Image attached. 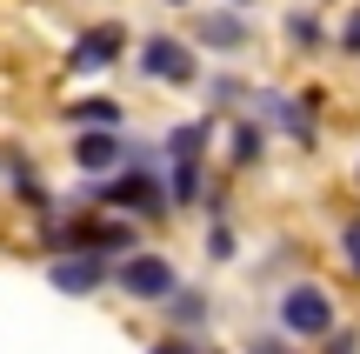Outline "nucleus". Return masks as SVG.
I'll return each mask as SVG.
<instances>
[{"mask_svg": "<svg viewBox=\"0 0 360 354\" xmlns=\"http://www.w3.org/2000/svg\"><path fill=\"white\" fill-rule=\"evenodd\" d=\"M167 7H187V0H167Z\"/></svg>", "mask_w": 360, "mask_h": 354, "instance_id": "nucleus-18", "label": "nucleus"}, {"mask_svg": "<svg viewBox=\"0 0 360 354\" xmlns=\"http://www.w3.org/2000/svg\"><path fill=\"white\" fill-rule=\"evenodd\" d=\"M260 147H267V134H260L254 120H240V127H233V160H240V167H254Z\"/></svg>", "mask_w": 360, "mask_h": 354, "instance_id": "nucleus-9", "label": "nucleus"}, {"mask_svg": "<svg viewBox=\"0 0 360 354\" xmlns=\"http://www.w3.org/2000/svg\"><path fill=\"white\" fill-rule=\"evenodd\" d=\"M281 334H294V341H327V334H340L334 294L314 288V281H294V288L281 294Z\"/></svg>", "mask_w": 360, "mask_h": 354, "instance_id": "nucleus-1", "label": "nucleus"}, {"mask_svg": "<svg viewBox=\"0 0 360 354\" xmlns=\"http://www.w3.org/2000/svg\"><path fill=\"white\" fill-rule=\"evenodd\" d=\"M247 354H294V348H281L274 334H254V348H247Z\"/></svg>", "mask_w": 360, "mask_h": 354, "instance_id": "nucleus-16", "label": "nucleus"}, {"mask_svg": "<svg viewBox=\"0 0 360 354\" xmlns=\"http://www.w3.org/2000/svg\"><path fill=\"white\" fill-rule=\"evenodd\" d=\"M200 40H214L220 53H240L247 47V20L240 13H200Z\"/></svg>", "mask_w": 360, "mask_h": 354, "instance_id": "nucleus-6", "label": "nucleus"}, {"mask_svg": "<svg viewBox=\"0 0 360 354\" xmlns=\"http://www.w3.org/2000/svg\"><path fill=\"white\" fill-rule=\"evenodd\" d=\"M340 254H347V267H354V274H360V214H354V221H347V227H340Z\"/></svg>", "mask_w": 360, "mask_h": 354, "instance_id": "nucleus-14", "label": "nucleus"}, {"mask_svg": "<svg viewBox=\"0 0 360 354\" xmlns=\"http://www.w3.org/2000/svg\"><path fill=\"white\" fill-rule=\"evenodd\" d=\"M174 160H200V147H207V120H187V127H174Z\"/></svg>", "mask_w": 360, "mask_h": 354, "instance_id": "nucleus-8", "label": "nucleus"}, {"mask_svg": "<svg viewBox=\"0 0 360 354\" xmlns=\"http://www.w3.org/2000/svg\"><path fill=\"white\" fill-rule=\"evenodd\" d=\"M141 74L147 80H174V87H180V80H193V53L180 47V40H167V34H154L141 47Z\"/></svg>", "mask_w": 360, "mask_h": 354, "instance_id": "nucleus-3", "label": "nucleus"}, {"mask_svg": "<svg viewBox=\"0 0 360 354\" xmlns=\"http://www.w3.org/2000/svg\"><path fill=\"white\" fill-rule=\"evenodd\" d=\"M174 321H180V328L207 321V301H200V294H174Z\"/></svg>", "mask_w": 360, "mask_h": 354, "instance_id": "nucleus-11", "label": "nucleus"}, {"mask_svg": "<svg viewBox=\"0 0 360 354\" xmlns=\"http://www.w3.org/2000/svg\"><path fill=\"white\" fill-rule=\"evenodd\" d=\"M47 274H53V288H60V294H94L107 281V261H101V254H67V261H53Z\"/></svg>", "mask_w": 360, "mask_h": 354, "instance_id": "nucleus-4", "label": "nucleus"}, {"mask_svg": "<svg viewBox=\"0 0 360 354\" xmlns=\"http://www.w3.org/2000/svg\"><path fill=\"white\" fill-rule=\"evenodd\" d=\"M120 40H127V34H120L114 20H107V27H94V34H87V40L74 47V67H107V61L120 53Z\"/></svg>", "mask_w": 360, "mask_h": 354, "instance_id": "nucleus-7", "label": "nucleus"}, {"mask_svg": "<svg viewBox=\"0 0 360 354\" xmlns=\"http://www.w3.org/2000/svg\"><path fill=\"white\" fill-rule=\"evenodd\" d=\"M74 120H101V127H114L120 107H114V101H80V107H74Z\"/></svg>", "mask_w": 360, "mask_h": 354, "instance_id": "nucleus-12", "label": "nucleus"}, {"mask_svg": "<svg viewBox=\"0 0 360 354\" xmlns=\"http://www.w3.org/2000/svg\"><path fill=\"white\" fill-rule=\"evenodd\" d=\"M120 154H127V147L114 141V134H80V147H74V160L87 174H107V167H120Z\"/></svg>", "mask_w": 360, "mask_h": 354, "instance_id": "nucleus-5", "label": "nucleus"}, {"mask_svg": "<svg viewBox=\"0 0 360 354\" xmlns=\"http://www.w3.org/2000/svg\"><path fill=\"white\" fill-rule=\"evenodd\" d=\"M340 53H360V13H354L347 27H340Z\"/></svg>", "mask_w": 360, "mask_h": 354, "instance_id": "nucleus-15", "label": "nucleus"}, {"mask_svg": "<svg viewBox=\"0 0 360 354\" xmlns=\"http://www.w3.org/2000/svg\"><path fill=\"white\" fill-rule=\"evenodd\" d=\"M334 354H360V334H347V328H340V334H334Z\"/></svg>", "mask_w": 360, "mask_h": 354, "instance_id": "nucleus-17", "label": "nucleus"}, {"mask_svg": "<svg viewBox=\"0 0 360 354\" xmlns=\"http://www.w3.org/2000/svg\"><path fill=\"white\" fill-rule=\"evenodd\" d=\"M193 194H200V167H193V160H180V167H174V208H187Z\"/></svg>", "mask_w": 360, "mask_h": 354, "instance_id": "nucleus-10", "label": "nucleus"}, {"mask_svg": "<svg viewBox=\"0 0 360 354\" xmlns=\"http://www.w3.org/2000/svg\"><path fill=\"white\" fill-rule=\"evenodd\" d=\"M120 288L141 294V301H167L174 294V261L167 254H134V261L120 267Z\"/></svg>", "mask_w": 360, "mask_h": 354, "instance_id": "nucleus-2", "label": "nucleus"}, {"mask_svg": "<svg viewBox=\"0 0 360 354\" xmlns=\"http://www.w3.org/2000/svg\"><path fill=\"white\" fill-rule=\"evenodd\" d=\"M287 34H294L300 47H321V40H327V34H321V20H307V13H294V20H287Z\"/></svg>", "mask_w": 360, "mask_h": 354, "instance_id": "nucleus-13", "label": "nucleus"}]
</instances>
